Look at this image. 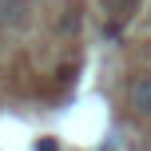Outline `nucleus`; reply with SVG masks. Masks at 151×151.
<instances>
[{"mask_svg":"<svg viewBox=\"0 0 151 151\" xmlns=\"http://www.w3.org/2000/svg\"><path fill=\"white\" fill-rule=\"evenodd\" d=\"M127 99H131V111L135 115H151V76H135L131 80Z\"/></svg>","mask_w":151,"mask_h":151,"instance_id":"f257e3e1","label":"nucleus"},{"mask_svg":"<svg viewBox=\"0 0 151 151\" xmlns=\"http://www.w3.org/2000/svg\"><path fill=\"white\" fill-rule=\"evenodd\" d=\"M36 151H56V139H40V143H36Z\"/></svg>","mask_w":151,"mask_h":151,"instance_id":"f03ea898","label":"nucleus"}]
</instances>
